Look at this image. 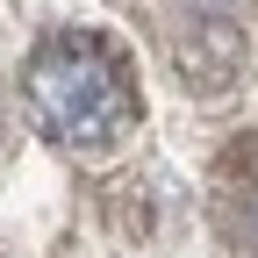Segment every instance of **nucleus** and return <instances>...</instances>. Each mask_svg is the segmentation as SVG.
Here are the masks:
<instances>
[{
    "instance_id": "obj_2",
    "label": "nucleus",
    "mask_w": 258,
    "mask_h": 258,
    "mask_svg": "<svg viewBox=\"0 0 258 258\" xmlns=\"http://www.w3.org/2000/svg\"><path fill=\"white\" fill-rule=\"evenodd\" d=\"M222 230H230V244L258 258V137L222 165Z\"/></svg>"
},
{
    "instance_id": "obj_3",
    "label": "nucleus",
    "mask_w": 258,
    "mask_h": 258,
    "mask_svg": "<svg viewBox=\"0 0 258 258\" xmlns=\"http://www.w3.org/2000/svg\"><path fill=\"white\" fill-rule=\"evenodd\" d=\"M194 8H208V15H222V8H237V0H194Z\"/></svg>"
},
{
    "instance_id": "obj_1",
    "label": "nucleus",
    "mask_w": 258,
    "mask_h": 258,
    "mask_svg": "<svg viewBox=\"0 0 258 258\" xmlns=\"http://www.w3.org/2000/svg\"><path fill=\"white\" fill-rule=\"evenodd\" d=\"M29 108L50 129L57 144L72 151H108L129 137L137 122V79H129V57L108 36H86V29H64L29 57Z\"/></svg>"
}]
</instances>
